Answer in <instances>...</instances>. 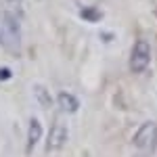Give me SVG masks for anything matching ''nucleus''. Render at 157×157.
<instances>
[{"label": "nucleus", "instance_id": "nucleus-1", "mask_svg": "<svg viewBox=\"0 0 157 157\" xmlns=\"http://www.w3.org/2000/svg\"><path fill=\"white\" fill-rule=\"evenodd\" d=\"M0 38H2L6 48H11L13 52H19V46H21V19H19V15H13L11 11L4 13V17L0 21Z\"/></svg>", "mask_w": 157, "mask_h": 157}, {"label": "nucleus", "instance_id": "nucleus-2", "mask_svg": "<svg viewBox=\"0 0 157 157\" xmlns=\"http://www.w3.org/2000/svg\"><path fill=\"white\" fill-rule=\"evenodd\" d=\"M151 65V44L138 38L132 46V52H130V61H128V67L132 73H145Z\"/></svg>", "mask_w": 157, "mask_h": 157}, {"label": "nucleus", "instance_id": "nucleus-3", "mask_svg": "<svg viewBox=\"0 0 157 157\" xmlns=\"http://www.w3.org/2000/svg\"><path fill=\"white\" fill-rule=\"evenodd\" d=\"M132 143H134V147H136L138 151L153 153V151H155V147H157V126L153 124V121L143 124V126L136 130Z\"/></svg>", "mask_w": 157, "mask_h": 157}, {"label": "nucleus", "instance_id": "nucleus-4", "mask_svg": "<svg viewBox=\"0 0 157 157\" xmlns=\"http://www.w3.org/2000/svg\"><path fill=\"white\" fill-rule=\"evenodd\" d=\"M65 143H67V126L61 124V121H55V124H52V130H50V134H48L46 145H48L50 151H55V149H61Z\"/></svg>", "mask_w": 157, "mask_h": 157}, {"label": "nucleus", "instance_id": "nucleus-5", "mask_svg": "<svg viewBox=\"0 0 157 157\" xmlns=\"http://www.w3.org/2000/svg\"><path fill=\"white\" fill-rule=\"evenodd\" d=\"M57 103L65 113H75L80 109V98L75 94H71V92H67V90H61L57 94Z\"/></svg>", "mask_w": 157, "mask_h": 157}, {"label": "nucleus", "instance_id": "nucleus-6", "mask_svg": "<svg viewBox=\"0 0 157 157\" xmlns=\"http://www.w3.org/2000/svg\"><path fill=\"white\" fill-rule=\"evenodd\" d=\"M42 138V126L38 120H29V130H27V151H32Z\"/></svg>", "mask_w": 157, "mask_h": 157}, {"label": "nucleus", "instance_id": "nucleus-7", "mask_svg": "<svg viewBox=\"0 0 157 157\" xmlns=\"http://www.w3.org/2000/svg\"><path fill=\"white\" fill-rule=\"evenodd\" d=\"M34 92H36V101H38V103H40L42 107H48V105H50V97H48V92H46V88L36 86Z\"/></svg>", "mask_w": 157, "mask_h": 157}, {"label": "nucleus", "instance_id": "nucleus-8", "mask_svg": "<svg viewBox=\"0 0 157 157\" xmlns=\"http://www.w3.org/2000/svg\"><path fill=\"white\" fill-rule=\"evenodd\" d=\"M82 17L88 19V21H98L103 17V13L98 11V9H82Z\"/></svg>", "mask_w": 157, "mask_h": 157}, {"label": "nucleus", "instance_id": "nucleus-9", "mask_svg": "<svg viewBox=\"0 0 157 157\" xmlns=\"http://www.w3.org/2000/svg\"><path fill=\"white\" fill-rule=\"evenodd\" d=\"M0 78H2V80H4V78H11V71H6V69H2V71H0Z\"/></svg>", "mask_w": 157, "mask_h": 157}, {"label": "nucleus", "instance_id": "nucleus-10", "mask_svg": "<svg viewBox=\"0 0 157 157\" xmlns=\"http://www.w3.org/2000/svg\"><path fill=\"white\" fill-rule=\"evenodd\" d=\"M6 2H19V0H6Z\"/></svg>", "mask_w": 157, "mask_h": 157}]
</instances>
